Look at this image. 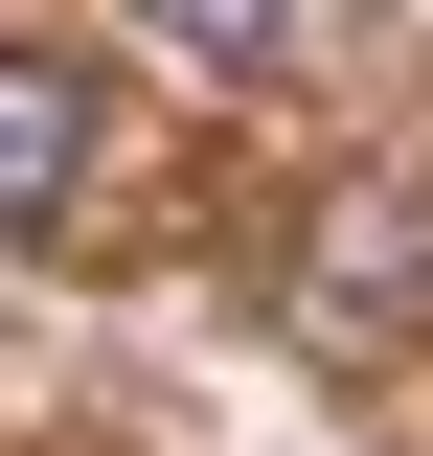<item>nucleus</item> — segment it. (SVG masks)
Instances as JSON below:
<instances>
[{
    "label": "nucleus",
    "instance_id": "obj_1",
    "mask_svg": "<svg viewBox=\"0 0 433 456\" xmlns=\"http://www.w3.org/2000/svg\"><path fill=\"white\" fill-rule=\"evenodd\" d=\"M69 206H92V69L69 46H0V251L69 228Z\"/></svg>",
    "mask_w": 433,
    "mask_h": 456
},
{
    "label": "nucleus",
    "instance_id": "obj_2",
    "mask_svg": "<svg viewBox=\"0 0 433 456\" xmlns=\"http://www.w3.org/2000/svg\"><path fill=\"white\" fill-rule=\"evenodd\" d=\"M137 46H183V69H274V46H297V0H137Z\"/></svg>",
    "mask_w": 433,
    "mask_h": 456
}]
</instances>
